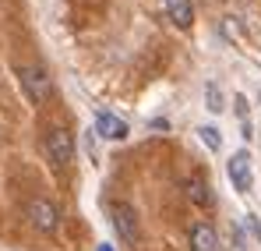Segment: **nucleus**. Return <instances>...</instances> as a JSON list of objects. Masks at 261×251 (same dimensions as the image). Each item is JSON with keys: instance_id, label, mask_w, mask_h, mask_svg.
Segmentation results:
<instances>
[{"instance_id": "nucleus-1", "label": "nucleus", "mask_w": 261, "mask_h": 251, "mask_svg": "<svg viewBox=\"0 0 261 251\" xmlns=\"http://www.w3.org/2000/svg\"><path fill=\"white\" fill-rule=\"evenodd\" d=\"M18 82H21L25 96H29L36 106H43L46 99H49V92H53V82H49L43 64H18Z\"/></svg>"}, {"instance_id": "nucleus-8", "label": "nucleus", "mask_w": 261, "mask_h": 251, "mask_svg": "<svg viewBox=\"0 0 261 251\" xmlns=\"http://www.w3.org/2000/svg\"><path fill=\"white\" fill-rule=\"evenodd\" d=\"M184 191H187V198L194 202V206H201V209H208V206H216V195H212V184L205 180V177H187L184 180Z\"/></svg>"}, {"instance_id": "nucleus-6", "label": "nucleus", "mask_w": 261, "mask_h": 251, "mask_svg": "<svg viewBox=\"0 0 261 251\" xmlns=\"http://www.w3.org/2000/svg\"><path fill=\"white\" fill-rule=\"evenodd\" d=\"M95 134H99V138H110V142H120V138H127V124H124L117 113L99 110V113H95Z\"/></svg>"}, {"instance_id": "nucleus-9", "label": "nucleus", "mask_w": 261, "mask_h": 251, "mask_svg": "<svg viewBox=\"0 0 261 251\" xmlns=\"http://www.w3.org/2000/svg\"><path fill=\"white\" fill-rule=\"evenodd\" d=\"M166 14L176 29H191L194 25V4L191 0H166Z\"/></svg>"}, {"instance_id": "nucleus-4", "label": "nucleus", "mask_w": 261, "mask_h": 251, "mask_svg": "<svg viewBox=\"0 0 261 251\" xmlns=\"http://www.w3.org/2000/svg\"><path fill=\"white\" fill-rule=\"evenodd\" d=\"M25 216H29V223H32L36 230H43V234H53V230L60 226V209H57L49 198H32V202L25 206Z\"/></svg>"}, {"instance_id": "nucleus-12", "label": "nucleus", "mask_w": 261, "mask_h": 251, "mask_svg": "<svg viewBox=\"0 0 261 251\" xmlns=\"http://www.w3.org/2000/svg\"><path fill=\"white\" fill-rule=\"evenodd\" d=\"M247 226L254 230V237H258V241H261V223H258V216H247Z\"/></svg>"}, {"instance_id": "nucleus-7", "label": "nucleus", "mask_w": 261, "mask_h": 251, "mask_svg": "<svg viewBox=\"0 0 261 251\" xmlns=\"http://www.w3.org/2000/svg\"><path fill=\"white\" fill-rule=\"evenodd\" d=\"M187 244L191 251H219V234L212 223H194L191 234H187Z\"/></svg>"}, {"instance_id": "nucleus-5", "label": "nucleus", "mask_w": 261, "mask_h": 251, "mask_svg": "<svg viewBox=\"0 0 261 251\" xmlns=\"http://www.w3.org/2000/svg\"><path fill=\"white\" fill-rule=\"evenodd\" d=\"M226 173H229V180H233V188H237L240 195H251V188H254V167H251V152H247V149L233 152Z\"/></svg>"}, {"instance_id": "nucleus-10", "label": "nucleus", "mask_w": 261, "mask_h": 251, "mask_svg": "<svg viewBox=\"0 0 261 251\" xmlns=\"http://www.w3.org/2000/svg\"><path fill=\"white\" fill-rule=\"evenodd\" d=\"M198 134H201V142L212 149V152H219L222 149V138H219V127H212V124H201L198 127Z\"/></svg>"}, {"instance_id": "nucleus-3", "label": "nucleus", "mask_w": 261, "mask_h": 251, "mask_svg": "<svg viewBox=\"0 0 261 251\" xmlns=\"http://www.w3.org/2000/svg\"><path fill=\"white\" fill-rule=\"evenodd\" d=\"M43 149H46V156H49L53 167H67L74 159V134L67 127H49L43 138Z\"/></svg>"}, {"instance_id": "nucleus-2", "label": "nucleus", "mask_w": 261, "mask_h": 251, "mask_svg": "<svg viewBox=\"0 0 261 251\" xmlns=\"http://www.w3.org/2000/svg\"><path fill=\"white\" fill-rule=\"evenodd\" d=\"M110 223H113V230H117V237L124 244L134 248L141 241V223H138L134 206H127V202H110Z\"/></svg>"}, {"instance_id": "nucleus-11", "label": "nucleus", "mask_w": 261, "mask_h": 251, "mask_svg": "<svg viewBox=\"0 0 261 251\" xmlns=\"http://www.w3.org/2000/svg\"><path fill=\"white\" fill-rule=\"evenodd\" d=\"M205 99H208V110H212V113H222V92H219V82L205 85Z\"/></svg>"}, {"instance_id": "nucleus-13", "label": "nucleus", "mask_w": 261, "mask_h": 251, "mask_svg": "<svg viewBox=\"0 0 261 251\" xmlns=\"http://www.w3.org/2000/svg\"><path fill=\"white\" fill-rule=\"evenodd\" d=\"M99 251H113V248H110V244H99Z\"/></svg>"}]
</instances>
